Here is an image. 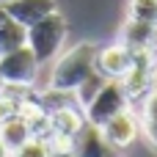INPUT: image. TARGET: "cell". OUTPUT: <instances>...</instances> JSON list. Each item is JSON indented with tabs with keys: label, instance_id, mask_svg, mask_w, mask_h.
I'll use <instances>...</instances> for the list:
<instances>
[{
	"label": "cell",
	"instance_id": "18",
	"mask_svg": "<svg viewBox=\"0 0 157 157\" xmlns=\"http://www.w3.org/2000/svg\"><path fill=\"white\" fill-rule=\"evenodd\" d=\"M52 157H75L69 149H61V152H52Z\"/></svg>",
	"mask_w": 157,
	"mask_h": 157
},
{
	"label": "cell",
	"instance_id": "15",
	"mask_svg": "<svg viewBox=\"0 0 157 157\" xmlns=\"http://www.w3.org/2000/svg\"><path fill=\"white\" fill-rule=\"evenodd\" d=\"M127 17L157 28V0H130L127 3Z\"/></svg>",
	"mask_w": 157,
	"mask_h": 157
},
{
	"label": "cell",
	"instance_id": "4",
	"mask_svg": "<svg viewBox=\"0 0 157 157\" xmlns=\"http://www.w3.org/2000/svg\"><path fill=\"white\" fill-rule=\"evenodd\" d=\"M130 108V99H127V91L119 80H108L102 86V91L91 99V105L83 110L86 113V121L94 124V127H102L108 119H113L116 113L127 110Z\"/></svg>",
	"mask_w": 157,
	"mask_h": 157
},
{
	"label": "cell",
	"instance_id": "1",
	"mask_svg": "<svg viewBox=\"0 0 157 157\" xmlns=\"http://www.w3.org/2000/svg\"><path fill=\"white\" fill-rule=\"evenodd\" d=\"M97 63V44L91 41H80L66 52H58L50 77H47V88H58V91H75L91 72Z\"/></svg>",
	"mask_w": 157,
	"mask_h": 157
},
{
	"label": "cell",
	"instance_id": "10",
	"mask_svg": "<svg viewBox=\"0 0 157 157\" xmlns=\"http://www.w3.org/2000/svg\"><path fill=\"white\" fill-rule=\"evenodd\" d=\"M0 6H3L22 28H30V25H36L39 19H44L47 14L58 11L55 0H3Z\"/></svg>",
	"mask_w": 157,
	"mask_h": 157
},
{
	"label": "cell",
	"instance_id": "19",
	"mask_svg": "<svg viewBox=\"0 0 157 157\" xmlns=\"http://www.w3.org/2000/svg\"><path fill=\"white\" fill-rule=\"evenodd\" d=\"M0 157H11V152H8V149L3 146V141H0Z\"/></svg>",
	"mask_w": 157,
	"mask_h": 157
},
{
	"label": "cell",
	"instance_id": "9",
	"mask_svg": "<svg viewBox=\"0 0 157 157\" xmlns=\"http://www.w3.org/2000/svg\"><path fill=\"white\" fill-rule=\"evenodd\" d=\"M99 130H102V135H105L116 149H127V146H132L135 138L141 135V121H138L135 113H130V108H127V110L116 113L113 119H108Z\"/></svg>",
	"mask_w": 157,
	"mask_h": 157
},
{
	"label": "cell",
	"instance_id": "3",
	"mask_svg": "<svg viewBox=\"0 0 157 157\" xmlns=\"http://www.w3.org/2000/svg\"><path fill=\"white\" fill-rule=\"evenodd\" d=\"M41 63L30 52V47H17L6 55H0V80L3 86H19V88H33L39 77Z\"/></svg>",
	"mask_w": 157,
	"mask_h": 157
},
{
	"label": "cell",
	"instance_id": "7",
	"mask_svg": "<svg viewBox=\"0 0 157 157\" xmlns=\"http://www.w3.org/2000/svg\"><path fill=\"white\" fill-rule=\"evenodd\" d=\"M132 61H135V52L130 47H124L121 41H113V44H105V47H97V63L94 69L105 77V80H124L127 72L132 69Z\"/></svg>",
	"mask_w": 157,
	"mask_h": 157
},
{
	"label": "cell",
	"instance_id": "17",
	"mask_svg": "<svg viewBox=\"0 0 157 157\" xmlns=\"http://www.w3.org/2000/svg\"><path fill=\"white\" fill-rule=\"evenodd\" d=\"M141 135H146V141L157 149V121H141Z\"/></svg>",
	"mask_w": 157,
	"mask_h": 157
},
{
	"label": "cell",
	"instance_id": "21",
	"mask_svg": "<svg viewBox=\"0 0 157 157\" xmlns=\"http://www.w3.org/2000/svg\"><path fill=\"white\" fill-rule=\"evenodd\" d=\"M0 88H3V80H0Z\"/></svg>",
	"mask_w": 157,
	"mask_h": 157
},
{
	"label": "cell",
	"instance_id": "14",
	"mask_svg": "<svg viewBox=\"0 0 157 157\" xmlns=\"http://www.w3.org/2000/svg\"><path fill=\"white\" fill-rule=\"evenodd\" d=\"M105 83H108V80H105V77H102V75L94 69V72H91V75H88V77H86V80H83L77 88H75V99H77V105L86 110V108L91 105V99H94V97L102 91V86H105Z\"/></svg>",
	"mask_w": 157,
	"mask_h": 157
},
{
	"label": "cell",
	"instance_id": "11",
	"mask_svg": "<svg viewBox=\"0 0 157 157\" xmlns=\"http://www.w3.org/2000/svg\"><path fill=\"white\" fill-rule=\"evenodd\" d=\"M157 39V28L155 25H146V22H138V19H130L121 25L119 30V41L124 47H130L132 52H152Z\"/></svg>",
	"mask_w": 157,
	"mask_h": 157
},
{
	"label": "cell",
	"instance_id": "5",
	"mask_svg": "<svg viewBox=\"0 0 157 157\" xmlns=\"http://www.w3.org/2000/svg\"><path fill=\"white\" fill-rule=\"evenodd\" d=\"M86 124V113L80 105H66V108H58L50 113V146L52 152H61V149H69L72 138L83 130Z\"/></svg>",
	"mask_w": 157,
	"mask_h": 157
},
{
	"label": "cell",
	"instance_id": "20",
	"mask_svg": "<svg viewBox=\"0 0 157 157\" xmlns=\"http://www.w3.org/2000/svg\"><path fill=\"white\" fill-rule=\"evenodd\" d=\"M155 88H157V77H155Z\"/></svg>",
	"mask_w": 157,
	"mask_h": 157
},
{
	"label": "cell",
	"instance_id": "8",
	"mask_svg": "<svg viewBox=\"0 0 157 157\" xmlns=\"http://www.w3.org/2000/svg\"><path fill=\"white\" fill-rule=\"evenodd\" d=\"M69 152L75 157H119V149L102 135L99 127H94V124H88V121H86L83 130L72 138Z\"/></svg>",
	"mask_w": 157,
	"mask_h": 157
},
{
	"label": "cell",
	"instance_id": "12",
	"mask_svg": "<svg viewBox=\"0 0 157 157\" xmlns=\"http://www.w3.org/2000/svg\"><path fill=\"white\" fill-rule=\"evenodd\" d=\"M28 44V28H22L3 6H0V55L25 47Z\"/></svg>",
	"mask_w": 157,
	"mask_h": 157
},
{
	"label": "cell",
	"instance_id": "6",
	"mask_svg": "<svg viewBox=\"0 0 157 157\" xmlns=\"http://www.w3.org/2000/svg\"><path fill=\"white\" fill-rule=\"evenodd\" d=\"M155 77H157V61L152 58V52H135L132 69L121 80V86L127 91V99L130 102H141L155 88Z\"/></svg>",
	"mask_w": 157,
	"mask_h": 157
},
{
	"label": "cell",
	"instance_id": "16",
	"mask_svg": "<svg viewBox=\"0 0 157 157\" xmlns=\"http://www.w3.org/2000/svg\"><path fill=\"white\" fill-rule=\"evenodd\" d=\"M11 157H52V146L44 138H28L19 149H14Z\"/></svg>",
	"mask_w": 157,
	"mask_h": 157
},
{
	"label": "cell",
	"instance_id": "2",
	"mask_svg": "<svg viewBox=\"0 0 157 157\" xmlns=\"http://www.w3.org/2000/svg\"><path fill=\"white\" fill-rule=\"evenodd\" d=\"M66 33H69V28H66L63 14L52 11V14H47L44 19H39L36 25L28 28V47H30V52L36 55L39 63H50L52 58H58V52L66 41Z\"/></svg>",
	"mask_w": 157,
	"mask_h": 157
},
{
	"label": "cell",
	"instance_id": "13",
	"mask_svg": "<svg viewBox=\"0 0 157 157\" xmlns=\"http://www.w3.org/2000/svg\"><path fill=\"white\" fill-rule=\"evenodd\" d=\"M28 138H30V130H28V121L22 116H14V119H8V121L0 124V141H3V146L8 152L19 149Z\"/></svg>",
	"mask_w": 157,
	"mask_h": 157
}]
</instances>
